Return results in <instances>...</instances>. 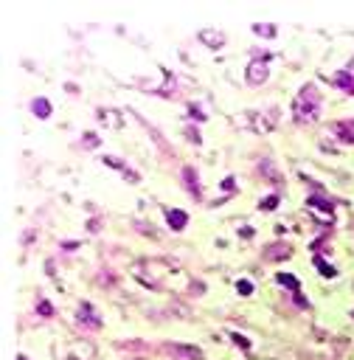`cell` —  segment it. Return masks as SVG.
<instances>
[{"instance_id": "1", "label": "cell", "mask_w": 354, "mask_h": 360, "mask_svg": "<svg viewBox=\"0 0 354 360\" xmlns=\"http://www.w3.org/2000/svg\"><path fill=\"white\" fill-rule=\"evenodd\" d=\"M292 113H295V121L306 124V121H315L320 113V93L315 85H304L301 93L295 96V107H292Z\"/></svg>"}, {"instance_id": "2", "label": "cell", "mask_w": 354, "mask_h": 360, "mask_svg": "<svg viewBox=\"0 0 354 360\" xmlns=\"http://www.w3.org/2000/svg\"><path fill=\"white\" fill-rule=\"evenodd\" d=\"M267 73H270V68H267V62L264 59H259V62H250L248 65V82L250 85H262L264 79H267Z\"/></svg>"}, {"instance_id": "3", "label": "cell", "mask_w": 354, "mask_h": 360, "mask_svg": "<svg viewBox=\"0 0 354 360\" xmlns=\"http://www.w3.org/2000/svg\"><path fill=\"white\" fill-rule=\"evenodd\" d=\"M200 40L208 43L211 48H222V45H225V34L217 31V29H203V31H200Z\"/></svg>"}, {"instance_id": "4", "label": "cell", "mask_w": 354, "mask_h": 360, "mask_svg": "<svg viewBox=\"0 0 354 360\" xmlns=\"http://www.w3.org/2000/svg\"><path fill=\"white\" fill-rule=\"evenodd\" d=\"M166 222H169L174 231H180V228L189 225V214L180 211V208H169V211H166Z\"/></svg>"}, {"instance_id": "5", "label": "cell", "mask_w": 354, "mask_h": 360, "mask_svg": "<svg viewBox=\"0 0 354 360\" xmlns=\"http://www.w3.org/2000/svg\"><path fill=\"white\" fill-rule=\"evenodd\" d=\"M169 352H174V354H183V357H192V360H203V352H200L197 346H166Z\"/></svg>"}, {"instance_id": "6", "label": "cell", "mask_w": 354, "mask_h": 360, "mask_svg": "<svg viewBox=\"0 0 354 360\" xmlns=\"http://www.w3.org/2000/svg\"><path fill=\"white\" fill-rule=\"evenodd\" d=\"M183 180H186V186H189V191H192V197H200V183H197V172H194L192 166H186V169H183Z\"/></svg>"}, {"instance_id": "7", "label": "cell", "mask_w": 354, "mask_h": 360, "mask_svg": "<svg viewBox=\"0 0 354 360\" xmlns=\"http://www.w3.org/2000/svg\"><path fill=\"white\" fill-rule=\"evenodd\" d=\"M334 82H337V87H343L346 93L354 96V73L351 71H340L337 76H334Z\"/></svg>"}, {"instance_id": "8", "label": "cell", "mask_w": 354, "mask_h": 360, "mask_svg": "<svg viewBox=\"0 0 354 360\" xmlns=\"http://www.w3.org/2000/svg\"><path fill=\"white\" fill-rule=\"evenodd\" d=\"M31 113H34L37 118H48V115H51L48 99H34V101H31Z\"/></svg>"}, {"instance_id": "9", "label": "cell", "mask_w": 354, "mask_h": 360, "mask_svg": "<svg viewBox=\"0 0 354 360\" xmlns=\"http://www.w3.org/2000/svg\"><path fill=\"white\" fill-rule=\"evenodd\" d=\"M276 282L281 284V287H290L292 293H301V282H298L295 276H290V273H276Z\"/></svg>"}, {"instance_id": "10", "label": "cell", "mask_w": 354, "mask_h": 360, "mask_svg": "<svg viewBox=\"0 0 354 360\" xmlns=\"http://www.w3.org/2000/svg\"><path fill=\"white\" fill-rule=\"evenodd\" d=\"M309 208H320V211H326V217L332 219V203L326 197H320V194H312L309 197Z\"/></svg>"}, {"instance_id": "11", "label": "cell", "mask_w": 354, "mask_h": 360, "mask_svg": "<svg viewBox=\"0 0 354 360\" xmlns=\"http://www.w3.org/2000/svg\"><path fill=\"white\" fill-rule=\"evenodd\" d=\"M312 262H315V268H318V273H323L326 279H334V276H337V270H334L332 265H329V262H323L320 256H315Z\"/></svg>"}, {"instance_id": "12", "label": "cell", "mask_w": 354, "mask_h": 360, "mask_svg": "<svg viewBox=\"0 0 354 360\" xmlns=\"http://www.w3.org/2000/svg\"><path fill=\"white\" fill-rule=\"evenodd\" d=\"M79 321H82L85 326H99V318L93 315V310L87 307V304L82 307V312H79Z\"/></svg>"}, {"instance_id": "13", "label": "cell", "mask_w": 354, "mask_h": 360, "mask_svg": "<svg viewBox=\"0 0 354 360\" xmlns=\"http://www.w3.org/2000/svg\"><path fill=\"white\" fill-rule=\"evenodd\" d=\"M236 290H239L242 296H250V293H253V284H250L248 279H239V282H236Z\"/></svg>"}, {"instance_id": "14", "label": "cell", "mask_w": 354, "mask_h": 360, "mask_svg": "<svg viewBox=\"0 0 354 360\" xmlns=\"http://www.w3.org/2000/svg\"><path fill=\"white\" fill-rule=\"evenodd\" d=\"M340 138H343V141H348V144H354V130L351 127H343V124H340Z\"/></svg>"}, {"instance_id": "15", "label": "cell", "mask_w": 354, "mask_h": 360, "mask_svg": "<svg viewBox=\"0 0 354 360\" xmlns=\"http://www.w3.org/2000/svg\"><path fill=\"white\" fill-rule=\"evenodd\" d=\"M276 205H278V197H276V194H270V197H264L262 208H264V211H273V208H276Z\"/></svg>"}, {"instance_id": "16", "label": "cell", "mask_w": 354, "mask_h": 360, "mask_svg": "<svg viewBox=\"0 0 354 360\" xmlns=\"http://www.w3.org/2000/svg\"><path fill=\"white\" fill-rule=\"evenodd\" d=\"M231 338H234V343H239L242 349H250V340L245 338V335H239V332H234V335H231Z\"/></svg>"}, {"instance_id": "17", "label": "cell", "mask_w": 354, "mask_h": 360, "mask_svg": "<svg viewBox=\"0 0 354 360\" xmlns=\"http://www.w3.org/2000/svg\"><path fill=\"white\" fill-rule=\"evenodd\" d=\"M37 310H40V315H51V312H54V307H51L48 301H40V307H37Z\"/></svg>"}, {"instance_id": "18", "label": "cell", "mask_w": 354, "mask_h": 360, "mask_svg": "<svg viewBox=\"0 0 354 360\" xmlns=\"http://www.w3.org/2000/svg\"><path fill=\"white\" fill-rule=\"evenodd\" d=\"M253 31H259V34H264V37H267V34H273L276 29H273V26H253Z\"/></svg>"}, {"instance_id": "19", "label": "cell", "mask_w": 354, "mask_h": 360, "mask_svg": "<svg viewBox=\"0 0 354 360\" xmlns=\"http://www.w3.org/2000/svg\"><path fill=\"white\" fill-rule=\"evenodd\" d=\"M222 189H225V191L236 189V180H234V177H225V180H222Z\"/></svg>"}, {"instance_id": "20", "label": "cell", "mask_w": 354, "mask_h": 360, "mask_svg": "<svg viewBox=\"0 0 354 360\" xmlns=\"http://www.w3.org/2000/svg\"><path fill=\"white\" fill-rule=\"evenodd\" d=\"M192 115H194V118H197V121H203V118H206V115L200 113V107H192Z\"/></svg>"}, {"instance_id": "21", "label": "cell", "mask_w": 354, "mask_h": 360, "mask_svg": "<svg viewBox=\"0 0 354 360\" xmlns=\"http://www.w3.org/2000/svg\"><path fill=\"white\" fill-rule=\"evenodd\" d=\"M295 304H301V307H306V298L301 296V293H295Z\"/></svg>"}, {"instance_id": "22", "label": "cell", "mask_w": 354, "mask_h": 360, "mask_svg": "<svg viewBox=\"0 0 354 360\" xmlns=\"http://www.w3.org/2000/svg\"><path fill=\"white\" fill-rule=\"evenodd\" d=\"M17 360H26V357H23V354H20V357H17Z\"/></svg>"}]
</instances>
